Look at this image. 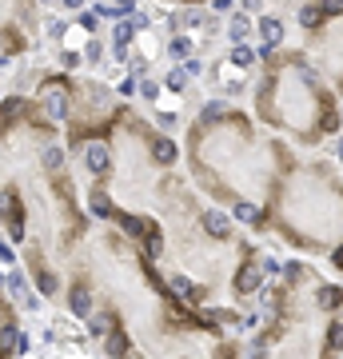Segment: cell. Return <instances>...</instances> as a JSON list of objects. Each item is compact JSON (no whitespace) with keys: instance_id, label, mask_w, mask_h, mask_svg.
I'll use <instances>...</instances> for the list:
<instances>
[{"instance_id":"cell-1","label":"cell","mask_w":343,"mask_h":359,"mask_svg":"<svg viewBox=\"0 0 343 359\" xmlns=\"http://www.w3.org/2000/svg\"><path fill=\"white\" fill-rule=\"evenodd\" d=\"M263 64L267 68L256 88V112L263 124L288 132L308 148L340 132V104L299 52H276Z\"/></svg>"},{"instance_id":"cell-2","label":"cell","mask_w":343,"mask_h":359,"mask_svg":"<svg viewBox=\"0 0 343 359\" xmlns=\"http://www.w3.org/2000/svg\"><path fill=\"white\" fill-rule=\"evenodd\" d=\"M68 72H52L40 80V92H36V104L49 120H68L72 116V84L64 80Z\"/></svg>"},{"instance_id":"cell-3","label":"cell","mask_w":343,"mask_h":359,"mask_svg":"<svg viewBox=\"0 0 343 359\" xmlns=\"http://www.w3.org/2000/svg\"><path fill=\"white\" fill-rule=\"evenodd\" d=\"M315 40H319V52H324L327 68H331V80H335V88L343 92V17H331L315 33Z\"/></svg>"},{"instance_id":"cell-4","label":"cell","mask_w":343,"mask_h":359,"mask_svg":"<svg viewBox=\"0 0 343 359\" xmlns=\"http://www.w3.org/2000/svg\"><path fill=\"white\" fill-rule=\"evenodd\" d=\"M112 168H116V152H112L108 140H88V144H84V172L92 180L112 176Z\"/></svg>"},{"instance_id":"cell-5","label":"cell","mask_w":343,"mask_h":359,"mask_svg":"<svg viewBox=\"0 0 343 359\" xmlns=\"http://www.w3.org/2000/svg\"><path fill=\"white\" fill-rule=\"evenodd\" d=\"M260 276H267L263 272V260L256 263L252 256L244 260V268L236 272V279H231V288H236V295H244V292H256V283H260Z\"/></svg>"},{"instance_id":"cell-6","label":"cell","mask_w":343,"mask_h":359,"mask_svg":"<svg viewBox=\"0 0 343 359\" xmlns=\"http://www.w3.org/2000/svg\"><path fill=\"white\" fill-rule=\"evenodd\" d=\"M256 33H260V44H272V49H283V36H288V28H283V20L279 17H260L256 20Z\"/></svg>"},{"instance_id":"cell-7","label":"cell","mask_w":343,"mask_h":359,"mask_svg":"<svg viewBox=\"0 0 343 359\" xmlns=\"http://www.w3.org/2000/svg\"><path fill=\"white\" fill-rule=\"evenodd\" d=\"M136 40V24H132L128 17L124 20H116V28H112V56L116 60H128V44Z\"/></svg>"},{"instance_id":"cell-8","label":"cell","mask_w":343,"mask_h":359,"mask_svg":"<svg viewBox=\"0 0 343 359\" xmlns=\"http://www.w3.org/2000/svg\"><path fill=\"white\" fill-rule=\"evenodd\" d=\"M200 224H204V231H208L212 240H231V216L208 208V212L200 216Z\"/></svg>"},{"instance_id":"cell-9","label":"cell","mask_w":343,"mask_h":359,"mask_svg":"<svg viewBox=\"0 0 343 359\" xmlns=\"http://www.w3.org/2000/svg\"><path fill=\"white\" fill-rule=\"evenodd\" d=\"M252 33H256V20H252V17L244 12V8H240V12H236V17L228 20V40H231V44H244V40H247Z\"/></svg>"},{"instance_id":"cell-10","label":"cell","mask_w":343,"mask_h":359,"mask_svg":"<svg viewBox=\"0 0 343 359\" xmlns=\"http://www.w3.org/2000/svg\"><path fill=\"white\" fill-rule=\"evenodd\" d=\"M192 49H196V40L188 33H172V40H168V56L176 60V64H184L188 56H192Z\"/></svg>"},{"instance_id":"cell-11","label":"cell","mask_w":343,"mask_h":359,"mask_svg":"<svg viewBox=\"0 0 343 359\" xmlns=\"http://www.w3.org/2000/svg\"><path fill=\"white\" fill-rule=\"evenodd\" d=\"M228 60H231V68H256V60H260V52L256 49H247V44H231V52H228Z\"/></svg>"},{"instance_id":"cell-12","label":"cell","mask_w":343,"mask_h":359,"mask_svg":"<svg viewBox=\"0 0 343 359\" xmlns=\"http://www.w3.org/2000/svg\"><path fill=\"white\" fill-rule=\"evenodd\" d=\"M188 80H192V72H188L184 64H176L168 76H164V88H168V92H184V88H188Z\"/></svg>"},{"instance_id":"cell-13","label":"cell","mask_w":343,"mask_h":359,"mask_svg":"<svg viewBox=\"0 0 343 359\" xmlns=\"http://www.w3.org/2000/svg\"><path fill=\"white\" fill-rule=\"evenodd\" d=\"M172 292L184 295V299H192V304H200V288L188 276H172Z\"/></svg>"},{"instance_id":"cell-14","label":"cell","mask_w":343,"mask_h":359,"mask_svg":"<svg viewBox=\"0 0 343 359\" xmlns=\"http://www.w3.org/2000/svg\"><path fill=\"white\" fill-rule=\"evenodd\" d=\"M72 311L76 315H92V299H88L84 288H72Z\"/></svg>"},{"instance_id":"cell-15","label":"cell","mask_w":343,"mask_h":359,"mask_svg":"<svg viewBox=\"0 0 343 359\" xmlns=\"http://www.w3.org/2000/svg\"><path fill=\"white\" fill-rule=\"evenodd\" d=\"M84 60H88V64H100V60H104V40L88 36V49H84Z\"/></svg>"},{"instance_id":"cell-16","label":"cell","mask_w":343,"mask_h":359,"mask_svg":"<svg viewBox=\"0 0 343 359\" xmlns=\"http://www.w3.org/2000/svg\"><path fill=\"white\" fill-rule=\"evenodd\" d=\"M100 20H104V17H100L96 8H88V12H80V17H76V24H80L84 33H96V28H100Z\"/></svg>"},{"instance_id":"cell-17","label":"cell","mask_w":343,"mask_h":359,"mask_svg":"<svg viewBox=\"0 0 343 359\" xmlns=\"http://www.w3.org/2000/svg\"><path fill=\"white\" fill-rule=\"evenodd\" d=\"M319 304H324V308H340L343 292H340V288H319Z\"/></svg>"},{"instance_id":"cell-18","label":"cell","mask_w":343,"mask_h":359,"mask_svg":"<svg viewBox=\"0 0 343 359\" xmlns=\"http://www.w3.org/2000/svg\"><path fill=\"white\" fill-rule=\"evenodd\" d=\"M112 8H116V20H124L140 8V0H112Z\"/></svg>"},{"instance_id":"cell-19","label":"cell","mask_w":343,"mask_h":359,"mask_svg":"<svg viewBox=\"0 0 343 359\" xmlns=\"http://www.w3.org/2000/svg\"><path fill=\"white\" fill-rule=\"evenodd\" d=\"M160 92H164V84L148 80V76H144V80H140V96H144V100H156V96H160Z\"/></svg>"},{"instance_id":"cell-20","label":"cell","mask_w":343,"mask_h":359,"mask_svg":"<svg viewBox=\"0 0 343 359\" xmlns=\"http://www.w3.org/2000/svg\"><path fill=\"white\" fill-rule=\"evenodd\" d=\"M327 347H331V351H340V347H343V327L340 324L327 327Z\"/></svg>"},{"instance_id":"cell-21","label":"cell","mask_w":343,"mask_h":359,"mask_svg":"<svg viewBox=\"0 0 343 359\" xmlns=\"http://www.w3.org/2000/svg\"><path fill=\"white\" fill-rule=\"evenodd\" d=\"M132 24H136V33H148V28H152V17H148L144 8H136V12H132Z\"/></svg>"},{"instance_id":"cell-22","label":"cell","mask_w":343,"mask_h":359,"mask_svg":"<svg viewBox=\"0 0 343 359\" xmlns=\"http://www.w3.org/2000/svg\"><path fill=\"white\" fill-rule=\"evenodd\" d=\"M108 356H112V359L124 356V335H112V340H108Z\"/></svg>"},{"instance_id":"cell-23","label":"cell","mask_w":343,"mask_h":359,"mask_svg":"<svg viewBox=\"0 0 343 359\" xmlns=\"http://www.w3.org/2000/svg\"><path fill=\"white\" fill-rule=\"evenodd\" d=\"M60 64H64V68H76V64H80V52L64 49V56H60Z\"/></svg>"},{"instance_id":"cell-24","label":"cell","mask_w":343,"mask_h":359,"mask_svg":"<svg viewBox=\"0 0 343 359\" xmlns=\"http://www.w3.org/2000/svg\"><path fill=\"white\" fill-rule=\"evenodd\" d=\"M327 17H343V0H324Z\"/></svg>"},{"instance_id":"cell-25","label":"cell","mask_w":343,"mask_h":359,"mask_svg":"<svg viewBox=\"0 0 343 359\" xmlns=\"http://www.w3.org/2000/svg\"><path fill=\"white\" fill-rule=\"evenodd\" d=\"M184 68H188V72H192V76H200V72H204V64H200L196 56H188V60H184Z\"/></svg>"},{"instance_id":"cell-26","label":"cell","mask_w":343,"mask_h":359,"mask_svg":"<svg viewBox=\"0 0 343 359\" xmlns=\"http://www.w3.org/2000/svg\"><path fill=\"white\" fill-rule=\"evenodd\" d=\"M240 8H244V12H260L263 0H240Z\"/></svg>"},{"instance_id":"cell-27","label":"cell","mask_w":343,"mask_h":359,"mask_svg":"<svg viewBox=\"0 0 343 359\" xmlns=\"http://www.w3.org/2000/svg\"><path fill=\"white\" fill-rule=\"evenodd\" d=\"M156 120H160V128H176V116H172V112H160Z\"/></svg>"},{"instance_id":"cell-28","label":"cell","mask_w":343,"mask_h":359,"mask_svg":"<svg viewBox=\"0 0 343 359\" xmlns=\"http://www.w3.org/2000/svg\"><path fill=\"white\" fill-rule=\"evenodd\" d=\"M104 327H108V319H104V315H96V319H92V335H104Z\"/></svg>"},{"instance_id":"cell-29","label":"cell","mask_w":343,"mask_h":359,"mask_svg":"<svg viewBox=\"0 0 343 359\" xmlns=\"http://www.w3.org/2000/svg\"><path fill=\"white\" fill-rule=\"evenodd\" d=\"M60 4H64L68 12H80V8H84V0H60Z\"/></svg>"},{"instance_id":"cell-30","label":"cell","mask_w":343,"mask_h":359,"mask_svg":"<svg viewBox=\"0 0 343 359\" xmlns=\"http://www.w3.org/2000/svg\"><path fill=\"white\" fill-rule=\"evenodd\" d=\"M212 8H216V12H228V8H231V0H212Z\"/></svg>"},{"instance_id":"cell-31","label":"cell","mask_w":343,"mask_h":359,"mask_svg":"<svg viewBox=\"0 0 343 359\" xmlns=\"http://www.w3.org/2000/svg\"><path fill=\"white\" fill-rule=\"evenodd\" d=\"M335 160L343 164V136H340V140H335Z\"/></svg>"},{"instance_id":"cell-32","label":"cell","mask_w":343,"mask_h":359,"mask_svg":"<svg viewBox=\"0 0 343 359\" xmlns=\"http://www.w3.org/2000/svg\"><path fill=\"white\" fill-rule=\"evenodd\" d=\"M184 4H192V0H184Z\"/></svg>"},{"instance_id":"cell-33","label":"cell","mask_w":343,"mask_h":359,"mask_svg":"<svg viewBox=\"0 0 343 359\" xmlns=\"http://www.w3.org/2000/svg\"><path fill=\"white\" fill-rule=\"evenodd\" d=\"M44 4H52V0H44Z\"/></svg>"}]
</instances>
